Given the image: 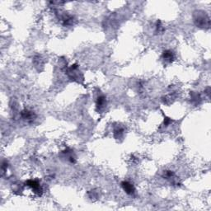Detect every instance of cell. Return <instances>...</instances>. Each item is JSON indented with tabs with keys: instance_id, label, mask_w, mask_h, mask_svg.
Listing matches in <instances>:
<instances>
[{
	"instance_id": "6da1fadb",
	"label": "cell",
	"mask_w": 211,
	"mask_h": 211,
	"mask_svg": "<svg viewBox=\"0 0 211 211\" xmlns=\"http://www.w3.org/2000/svg\"><path fill=\"white\" fill-rule=\"evenodd\" d=\"M26 185H27V187H31L32 189V191H33L35 193H37V194H38L39 196L41 195L42 188L41 187L40 183L37 182V181H35V180H29V181H27V182H26Z\"/></svg>"
},
{
	"instance_id": "7a4b0ae2",
	"label": "cell",
	"mask_w": 211,
	"mask_h": 211,
	"mask_svg": "<svg viewBox=\"0 0 211 211\" xmlns=\"http://www.w3.org/2000/svg\"><path fill=\"white\" fill-rule=\"evenodd\" d=\"M121 187H122L123 190H124L128 195L135 194V187H134V186L129 182H121Z\"/></svg>"
},
{
	"instance_id": "3957f363",
	"label": "cell",
	"mask_w": 211,
	"mask_h": 211,
	"mask_svg": "<svg viewBox=\"0 0 211 211\" xmlns=\"http://www.w3.org/2000/svg\"><path fill=\"white\" fill-rule=\"evenodd\" d=\"M196 24L197 26H199V27H209V20L208 17H205V16H199V17H197V19L196 20Z\"/></svg>"
},
{
	"instance_id": "277c9868",
	"label": "cell",
	"mask_w": 211,
	"mask_h": 211,
	"mask_svg": "<svg viewBox=\"0 0 211 211\" xmlns=\"http://www.w3.org/2000/svg\"><path fill=\"white\" fill-rule=\"evenodd\" d=\"M162 58L164 59L165 61L169 62V63H172L173 60H174V54L173 52L171 51V50H165L163 53H162Z\"/></svg>"
},
{
	"instance_id": "5b68a950",
	"label": "cell",
	"mask_w": 211,
	"mask_h": 211,
	"mask_svg": "<svg viewBox=\"0 0 211 211\" xmlns=\"http://www.w3.org/2000/svg\"><path fill=\"white\" fill-rule=\"evenodd\" d=\"M22 118H23V119H25V120H27L28 121H30V120H33V118H34V114H33L32 111H29V110H25L22 112Z\"/></svg>"
},
{
	"instance_id": "8992f818",
	"label": "cell",
	"mask_w": 211,
	"mask_h": 211,
	"mask_svg": "<svg viewBox=\"0 0 211 211\" xmlns=\"http://www.w3.org/2000/svg\"><path fill=\"white\" fill-rule=\"evenodd\" d=\"M106 97L104 96L99 97L97 98V107L99 108V110H101L102 108L105 107L106 106Z\"/></svg>"
}]
</instances>
